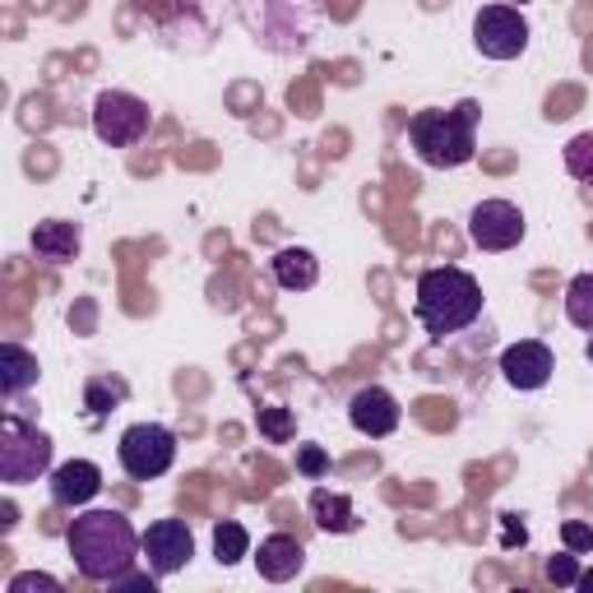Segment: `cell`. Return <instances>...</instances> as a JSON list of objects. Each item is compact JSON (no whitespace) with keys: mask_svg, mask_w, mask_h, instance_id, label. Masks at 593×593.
<instances>
[{"mask_svg":"<svg viewBox=\"0 0 593 593\" xmlns=\"http://www.w3.org/2000/svg\"><path fill=\"white\" fill-rule=\"evenodd\" d=\"M65 543H70V556L80 565L84 580L112 584L116 575L131 571L140 533L121 510H84L80 520L65 529Z\"/></svg>","mask_w":593,"mask_h":593,"instance_id":"1","label":"cell"},{"mask_svg":"<svg viewBox=\"0 0 593 593\" xmlns=\"http://www.w3.org/2000/svg\"><path fill=\"white\" fill-rule=\"evenodd\" d=\"M422 329L431 339H450V334L469 329L482 316V288L469 269L454 265H436L418 278V301H412Z\"/></svg>","mask_w":593,"mask_h":593,"instance_id":"2","label":"cell"},{"mask_svg":"<svg viewBox=\"0 0 593 593\" xmlns=\"http://www.w3.org/2000/svg\"><path fill=\"white\" fill-rule=\"evenodd\" d=\"M478 102H459L454 112H418L408 121V144L427 167H463L478 153Z\"/></svg>","mask_w":593,"mask_h":593,"instance_id":"3","label":"cell"},{"mask_svg":"<svg viewBox=\"0 0 593 593\" xmlns=\"http://www.w3.org/2000/svg\"><path fill=\"white\" fill-rule=\"evenodd\" d=\"M51 469V441L29 427L19 422L14 412H6V422H0V478L6 482H33Z\"/></svg>","mask_w":593,"mask_h":593,"instance_id":"4","label":"cell"},{"mask_svg":"<svg viewBox=\"0 0 593 593\" xmlns=\"http://www.w3.org/2000/svg\"><path fill=\"white\" fill-rule=\"evenodd\" d=\"M121 469L125 478H135V482H149V478H163L172 469V459H176V436L159 422H135L131 431L121 436Z\"/></svg>","mask_w":593,"mask_h":593,"instance_id":"5","label":"cell"},{"mask_svg":"<svg viewBox=\"0 0 593 593\" xmlns=\"http://www.w3.org/2000/svg\"><path fill=\"white\" fill-rule=\"evenodd\" d=\"M149 102H140L135 93H98L93 102V131L102 144H112V149H131L149 135Z\"/></svg>","mask_w":593,"mask_h":593,"instance_id":"6","label":"cell"},{"mask_svg":"<svg viewBox=\"0 0 593 593\" xmlns=\"http://www.w3.org/2000/svg\"><path fill=\"white\" fill-rule=\"evenodd\" d=\"M473 42H478L482 57L514 61L529 47V23H524L520 10H510V6H487L473 19Z\"/></svg>","mask_w":593,"mask_h":593,"instance_id":"7","label":"cell"},{"mask_svg":"<svg viewBox=\"0 0 593 593\" xmlns=\"http://www.w3.org/2000/svg\"><path fill=\"white\" fill-rule=\"evenodd\" d=\"M140 548H144V561L153 575H176V571H186V561L195 556V538H191L186 520H159V524H149Z\"/></svg>","mask_w":593,"mask_h":593,"instance_id":"8","label":"cell"},{"mask_svg":"<svg viewBox=\"0 0 593 593\" xmlns=\"http://www.w3.org/2000/svg\"><path fill=\"white\" fill-rule=\"evenodd\" d=\"M469 237L482 251H510L524 237V214L510 200H482L469 214Z\"/></svg>","mask_w":593,"mask_h":593,"instance_id":"9","label":"cell"},{"mask_svg":"<svg viewBox=\"0 0 593 593\" xmlns=\"http://www.w3.org/2000/svg\"><path fill=\"white\" fill-rule=\"evenodd\" d=\"M501 371L505 380L514 385V390H543V385L552 380L556 362H552V348L538 344V339H524L501 352Z\"/></svg>","mask_w":593,"mask_h":593,"instance_id":"10","label":"cell"},{"mask_svg":"<svg viewBox=\"0 0 593 593\" xmlns=\"http://www.w3.org/2000/svg\"><path fill=\"white\" fill-rule=\"evenodd\" d=\"M348 418H352V427L362 431V436L380 441V436H390V431L399 427L403 412H399V403H395L390 390H380V385H367V390H357V395H352Z\"/></svg>","mask_w":593,"mask_h":593,"instance_id":"11","label":"cell"},{"mask_svg":"<svg viewBox=\"0 0 593 593\" xmlns=\"http://www.w3.org/2000/svg\"><path fill=\"white\" fill-rule=\"evenodd\" d=\"M102 492V469L89 459H70L51 473V501L57 505H89Z\"/></svg>","mask_w":593,"mask_h":593,"instance_id":"12","label":"cell"},{"mask_svg":"<svg viewBox=\"0 0 593 593\" xmlns=\"http://www.w3.org/2000/svg\"><path fill=\"white\" fill-rule=\"evenodd\" d=\"M255 565H260V575H265V580L283 584V580H293V575L301 571V565H306V552H301L297 538L274 533V538H265V543H260V552H255Z\"/></svg>","mask_w":593,"mask_h":593,"instance_id":"13","label":"cell"},{"mask_svg":"<svg viewBox=\"0 0 593 593\" xmlns=\"http://www.w3.org/2000/svg\"><path fill=\"white\" fill-rule=\"evenodd\" d=\"M33 251L42 255V260L51 265H65L80 255V227L74 223H61V218H51V223H38L33 227Z\"/></svg>","mask_w":593,"mask_h":593,"instance_id":"14","label":"cell"},{"mask_svg":"<svg viewBox=\"0 0 593 593\" xmlns=\"http://www.w3.org/2000/svg\"><path fill=\"white\" fill-rule=\"evenodd\" d=\"M274 278H278V288L301 293V288H311V283L320 278V265H316V255H311V251L283 246V251L274 255Z\"/></svg>","mask_w":593,"mask_h":593,"instance_id":"15","label":"cell"},{"mask_svg":"<svg viewBox=\"0 0 593 593\" xmlns=\"http://www.w3.org/2000/svg\"><path fill=\"white\" fill-rule=\"evenodd\" d=\"M0 367H6V376H0V385H6V399L23 395L29 385H38V357L23 352L14 339L6 344V352H0Z\"/></svg>","mask_w":593,"mask_h":593,"instance_id":"16","label":"cell"},{"mask_svg":"<svg viewBox=\"0 0 593 593\" xmlns=\"http://www.w3.org/2000/svg\"><path fill=\"white\" fill-rule=\"evenodd\" d=\"M311 510H316V524H320L325 533H352V529H357V510H352V501L325 492V487L311 497Z\"/></svg>","mask_w":593,"mask_h":593,"instance_id":"17","label":"cell"},{"mask_svg":"<svg viewBox=\"0 0 593 593\" xmlns=\"http://www.w3.org/2000/svg\"><path fill=\"white\" fill-rule=\"evenodd\" d=\"M246 552H251V533H246L237 520H223V524L214 529V556H218L223 565H237Z\"/></svg>","mask_w":593,"mask_h":593,"instance_id":"18","label":"cell"},{"mask_svg":"<svg viewBox=\"0 0 593 593\" xmlns=\"http://www.w3.org/2000/svg\"><path fill=\"white\" fill-rule=\"evenodd\" d=\"M565 316H571V325L593 334V274H580L571 288H565Z\"/></svg>","mask_w":593,"mask_h":593,"instance_id":"19","label":"cell"},{"mask_svg":"<svg viewBox=\"0 0 593 593\" xmlns=\"http://www.w3.org/2000/svg\"><path fill=\"white\" fill-rule=\"evenodd\" d=\"M565 172L580 176V182H593V135H575L565 144Z\"/></svg>","mask_w":593,"mask_h":593,"instance_id":"20","label":"cell"},{"mask_svg":"<svg viewBox=\"0 0 593 593\" xmlns=\"http://www.w3.org/2000/svg\"><path fill=\"white\" fill-rule=\"evenodd\" d=\"M260 431L269 436L274 446H283V441H293V412L288 408H260Z\"/></svg>","mask_w":593,"mask_h":593,"instance_id":"21","label":"cell"},{"mask_svg":"<svg viewBox=\"0 0 593 593\" xmlns=\"http://www.w3.org/2000/svg\"><path fill=\"white\" fill-rule=\"evenodd\" d=\"M418 422H427L431 431H450L454 427V403L450 399H422L418 403Z\"/></svg>","mask_w":593,"mask_h":593,"instance_id":"22","label":"cell"},{"mask_svg":"<svg viewBox=\"0 0 593 593\" xmlns=\"http://www.w3.org/2000/svg\"><path fill=\"white\" fill-rule=\"evenodd\" d=\"M561 538H565V548L571 552H593V524H584V520H565Z\"/></svg>","mask_w":593,"mask_h":593,"instance_id":"23","label":"cell"},{"mask_svg":"<svg viewBox=\"0 0 593 593\" xmlns=\"http://www.w3.org/2000/svg\"><path fill=\"white\" fill-rule=\"evenodd\" d=\"M575 108H580V89L565 84V89H556V93L548 98V121H565Z\"/></svg>","mask_w":593,"mask_h":593,"instance_id":"24","label":"cell"},{"mask_svg":"<svg viewBox=\"0 0 593 593\" xmlns=\"http://www.w3.org/2000/svg\"><path fill=\"white\" fill-rule=\"evenodd\" d=\"M10 593H61V580H51V575H14L10 580Z\"/></svg>","mask_w":593,"mask_h":593,"instance_id":"25","label":"cell"},{"mask_svg":"<svg viewBox=\"0 0 593 593\" xmlns=\"http://www.w3.org/2000/svg\"><path fill=\"white\" fill-rule=\"evenodd\" d=\"M297 469H301L306 478H325V473L334 469V463H329V454H325V450H316V446H306V450L297 454Z\"/></svg>","mask_w":593,"mask_h":593,"instance_id":"26","label":"cell"},{"mask_svg":"<svg viewBox=\"0 0 593 593\" xmlns=\"http://www.w3.org/2000/svg\"><path fill=\"white\" fill-rule=\"evenodd\" d=\"M125 395V385H112V390H108V385H102V380H93L89 385V408L93 412H112V403Z\"/></svg>","mask_w":593,"mask_h":593,"instance_id":"27","label":"cell"},{"mask_svg":"<svg viewBox=\"0 0 593 593\" xmlns=\"http://www.w3.org/2000/svg\"><path fill=\"white\" fill-rule=\"evenodd\" d=\"M548 580L552 584H580V561L575 556H552L548 561Z\"/></svg>","mask_w":593,"mask_h":593,"instance_id":"28","label":"cell"},{"mask_svg":"<svg viewBox=\"0 0 593 593\" xmlns=\"http://www.w3.org/2000/svg\"><path fill=\"white\" fill-rule=\"evenodd\" d=\"M288 102H293V112H301V116H316L320 112V102H316V89L311 84H293V93H288Z\"/></svg>","mask_w":593,"mask_h":593,"instance_id":"29","label":"cell"},{"mask_svg":"<svg viewBox=\"0 0 593 593\" xmlns=\"http://www.w3.org/2000/svg\"><path fill=\"white\" fill-rule=\"evenodd\" d=\"M153 580H159V575H131V571H125V575L112 580V589H149L153 593Z\"/></svg>","mask_w":593,"mask_h":593,"instance_id":"30","label":"cell"},{"mask_svg":"<svg viewBox=\"0 0 593 593\" xmlns=\"http://www.w3.org/2000/svg\"><path fill=\"white\" fill-rule=\"evenodd\" d=\"M14 524H19V520H14V505L6 501V505H0V529H6V533H10Z\"/></svg>","mask_w":593,"mask_h":593,"instance_id":"31","label":"cell"},{"mask_svg":"<svg viewBox=\"0 0 593 593\" xmlns=\"http://www.w3.org/2000/svg\"><path fill=\"white\" fill-rule=\"evenodd\" d=\"M251 98H260V93H255V89H232V102H237V108H246Z\"/></svg>","mask_w":593,"mask_h":593,"instance_id":"32","label":"cell"},{"mask_svg":"<svg viewBox=\"0 0 593 593\" xmlns=\"http://www.w3.org/2000/svg\"><path fill=\"white\" fill-rule=\"evenodd\" d=\"M80 329H84V334H89V329H93V306H89V301H84V306H80Z\"/></svg>","mask_w":593,"mask_h":593,"instance_id":"33","label":"cell"},{"mask_svg":"<svg viewBox=\"0 0 593 593\" xmlns=\"http://www.w3.org/2000/svg\"><path fill=\"white\" fill-rule=\"evenodd\" d=\"M580 589H584V593H593V571H584V575H580Z\"/></svg>","mask_w":593,"mask_h":593,"instance_id":"34","label":"cell"},{"mask_svg":"<svg viewBox=\"0 0 593 593\" xmlns=\"http://www.w3.org/2000/svg\"><path fill=\"white\" fill-rule=\"evenodd\" d=\"M589 362H593V339H589Z\"/></svg>","mask_w":593,"mask_h":593,"instance_id":"35","label":"cell"}]
</instances>
